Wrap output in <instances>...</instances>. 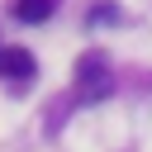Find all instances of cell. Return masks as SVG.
<instances>
[{
  "instance_id": "cell-4",
  "label": "cell",
  "mask_w": 152,
  "mask_h": 152,
  "mask_svg": "<svg viewBox=\"0 0 152 152\" xmlns=\"http://www.w3.org/2000/svg\"><path fill=\"white\" fill-rule=\"evenodd\" d=\"M109 19H119V14H114V5H100V10H90V24H109Z\"/></svg>"
},
{
  "instance_id": "cell-3",
  "label": "cell",
  "mask_w": 152,
  "mask_h": 152,
  "mask_svg": "<svg viewBox=\"0 0 152 152\" xmlns=\"http://www.w3.org/2000/svg\"><path fill=\"white\" fill-rule=\"evenodd\" d=\"M52 5H57V0H14V19H19V24H43V19L52 14Z\"/></svg>"
},
{
  "instance_id": "cell-1",
  "label": "cell",
  "mask_w": 152,
  "mask_h": 152,
  "mask_svg": "<svg viewBox=\"0 0 152 152\" xmlns=\"http://www.w3.org/2000/svg\"><path fill=\"white\" fill-rule=\"evenodd\" d=\"M109 90H114V76H109L104 57L100 52H86L76 62V100H104Z\"/></svg>"
},
{
  "instance_id": "cell-2",
  "label": "cell",
  "mask_w": 152,
  "mask_h": 152,
  "mask_svg": "<svg viewBox=\"0 0 152 152\" xmlns=\"http://www.w3.org/2000/svg\"><path fill=\"white\" fill-rule=\"evenodd\" d=\"M33 71H38V62H33L28 48H0V76L24 81V76H33Z\"/></svg>"
}]
</instances>
